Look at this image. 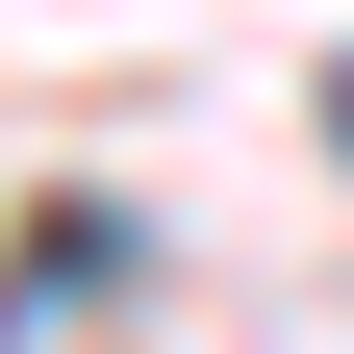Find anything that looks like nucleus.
I'll use <instances>...</instances> for the list:
<instances>
[{
	"label": "nucleus",
	"instance_id": "f257e3e1",
	"mask_svg": "<svg viewBox=\"0 0 354 354\" xmlns=\"http://www.w3.org/2000/svg\"><path fill=\"white\" fill-rule=\"evenodd\" d=\"M329 152H354V76H329Z\"/></svg>",
	"mask_w": 354,
	"mask_h": 354
}]
</instances>
